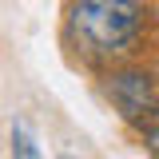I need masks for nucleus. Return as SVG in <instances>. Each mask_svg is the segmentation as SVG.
Returning <instances> with one entry per match:
<instances>
[{"label": "nucleus", "instance_id": "2", "mask_svg": "<svg viewBox=\"0 0 159 159\" xmlns=\"http://www.w3.org/2000/svg\"><path fill=\"white\" fill-rule=\"evenodd\" d=\"M107 96H111V103L119 107L123 119L143 123V119L159 116V88L143 68H119V72H111L107 76Z\"/></svg>", "mask_w": 159, "mask_h": 159}, {"label": "nucleus", "instance_id": "5", "mask_svg": "<svg viewBox=\"0 0 159 159\" xmlns=\"http://www.w3.org/2000/svg\"><path fill=\"white\" fill-rule=\"evenodd\" d=\"M60 159H76V155H72V151H60Z\"/></svg>", "mask_w": 159, "mask_h": 159}, {"label": "nucleus", "instance_id": "1", "mask_svg": "<svg viewBox=\"0 0 159 159\" xmlns=\"http://www.w3.org/2000/svg\"><path fill=\"white\" fill-rule=\"evenodd\" d=\"M72 28L88 56H123L143 28V8L127 0H80Z\"/></svg>", "mask_w": 159, "mask_h": 159}, {"label": "nucleus", "instance_id": "4", "mask_svg": "<svg viewBox=\"0 0 159 159\" xmlns=\"http://www.w3.org/2000/svg\"><path fill=\"white\" fill-rule=\"evenodd\" d=\"M147 143H151V151H159V123L147 127Z\"/></svg>", "mask_w": 159, "mask_h": 159}, {"label": "nucleus", "instance_id": "3", "mask_svg": "<svg viewBox=\"0 0 159 159\" xmlns=\"http://www.w3.org/2000/svg\"><path fill=\"white\" fill-rule=\"evenodd\" d=\"M12 155L16 159H40V147H36V139H32V131L24 127V123H12Z\"/></svg>", "mask_w": 159, "mask_h": 159}]
</instances>
